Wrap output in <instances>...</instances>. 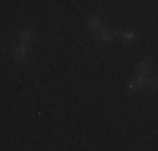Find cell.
Returning a JSON list of instances; mask_svg holds the SVG:
<instances>
[{
  "mask_svg": "<svg viewBox=\"0 0 158 151\" xmlns=\"http://www.w3.org/2000/svg\"><path fill=\"white\" fill-rule=\"evenodd\" d=\"M145 89H150L152 92H155V91H156V77H155V76H148V77H146Z\"/></svg>",
  "mask_w": 158,
  "mask_h": 151,
  "instance_id": "obj_7",
  "label": "cell"
},
{
  "mask_svg": "<svg viewBox=\"0 0 158 151\" xmlns=\"http://www.w3.org/2000/svg\"><path fill=\"white\" fill-rule=\"evenodd\" d=\"M136 74H141V76H148L150 74V60H141L140 64L136 66Z\"/></svg>",
  "mask_w": 158,
  "mask_h": 151,
  "instance_id": "obj_5",
  "label": "cell"
},
{
  "mask_svg": "<svg viewBox=\"0 0 158 151\" xmlns=\"http://www.w3.org/2000/svg\"><path fill=\"white\" fill-rule=\"evenodd\" d=\"M118 35H119V30H116V29H113V27H106L103 32L99 34L98 40H99L101 44H111Z\"/></svg>",
  "mask_w": 158,
  "mask_h": 151,
  "instance_id": "obj_3",
  "label": "cell"
},
{
  "mask_svg": "<svg viewBox=\"0 0 158 151\" xmlns=\"http://www.w3.org/2000/svg\"><path fill=\"white\" fill-rule=\"evenodd\" d=\"M106 27H108V25L104 24V22L101 20L98 15H89V17H88V29H89V32H91V37H93V39L98 40L99 34L103 32Z\"/></svg>",
  "mask_w": 158,
  "mask_h": 151,
  "instance_id": "obj_2",
  "label": "cell"
},
{
  "mask_svg": "<svg viewBox=\"0 0 158 151\" xmlns=\"http://www.w3.org/2000/svg\"><path fill=\"white\" fill-rule=\"evenodd\" d=\"M119 35H121L123 42H126V44H133V42H136V34H135L133 30H126V32L119 34Z\"/></svg>",
  "mask_w": 158,
  "mask_h": 151,
  "instance_id": "obj_6",
  "label": "cell"
},
{
  "mask_svg": "<svg viewBox=\"0 0 158 151\" xmlns=\"http://www.w3.org/2000/svg\"><path fill=\"white\" fill-rule=\"evenodd\" d=\"M34 39H35V30L32 27H25L20 30V34H19V40L20 42H27V44H32Z\"/></svg>",
  "mask_w": 158,
  "mask_h": 151,
  "instance_id": "obj_4",
  "label": "cell"
},
{
  "mask_svg": "<svg viewBox=\"0 0 158 151\" xmlns=\"http://www.w3.org/2000/svg\"><path fill=\"white\" fill-rule=\"evenodd\" d=\"M31 52H32L31 44H27V42H20V40H19L17 45L14 47V54H12V57H14V60H15V62L22 64V62H25V60L29 59Z\"/></svg>",
  "mask_w": 158,
  "mask_h": 151,
  "instance_id": "obj_1",
  "label": "cell"
}]
</instances>
